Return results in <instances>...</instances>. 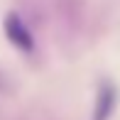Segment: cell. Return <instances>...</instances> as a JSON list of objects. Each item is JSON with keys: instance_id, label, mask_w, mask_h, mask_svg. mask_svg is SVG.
I'll return each instance as SVG.
<instances>
[{"instance_id": "1", "label": "cell", "mask_w": 120, "mask_h": 120, "mask_svg": "<svg viewBox=\"0 0 120 120\" xmlns=\"http://www.w3.org/2000/svg\"><path fill=\"white\" fill-rule=\"evenodd\" d=\"M3 32L8 37V42L15 49H20L22 54H32L34 52V34L32 30L25 25V20L20 17L17 12H8L3 20Z\"/></svg>"}, {"instance_id": "2", "label": "cell", "mask_w": 120, "mask_h": 120, "mask_svg": "<svg viewBox=\"0 0 120 120\" xmlns=\"http://www.w3.org/2000/svg\"><path fill=\"white\" fill-rule=\"evenodd\" d=\"M118 103V91L113 83H101L93 101V120H110Z\"/></svg>"}]
</instances>
